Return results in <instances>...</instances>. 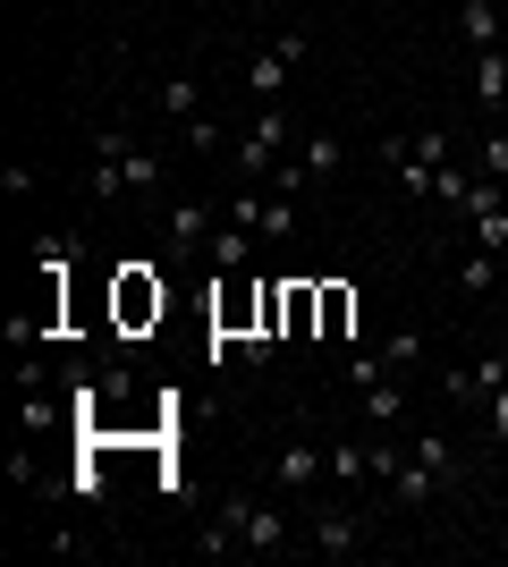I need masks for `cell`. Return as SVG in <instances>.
Here are the masks:
<instances>
[{
  "label": "cell",
  "mask_w": 508,
  "mask_h": 567,
  "mask_svg": "<svg viewBox=\"0 0 508 567\" xmlns=\"http://www.w3.org/2000/svg\"><path fill=\"white\" fill-rule=\"evenodd\" d=\"M339 169H348V144L314 127V136H297V153H289V162L271 169V195H314V187H331Z\"/></svg>",
  "instance_id": "1"
},
{
  "label": "cell",
  "mask_w": 508,
  "mask_h": 567,
  "mask_svg": "<svg viewBox=\"0 0 508 567\" xmlns=\"http://www.w3.org/2000/svg\"><path fill=\"white\" fill-rule=\"evenodd\" d=\"M280 162H289V118H280V102H255V118L238 127V178L263 187Z\"/></svg>",
  "instance_id": "2"
},
{
  "label": "cell",
  "mask_w": 508,
  "mask_h": 567,
  "mask_svg": "<svg viewBox=\"0 0 508 567\" xmlns=\"http://www.w3.org/2000/svg\"><path fill=\"white\" fill-rule=\"evenodd\" d=\"M449 483H458V450H449V432H424V441L407 450V466L390 474V492L407 499V508H415V499H433V492H449Z\"/></svg>",
  "instance_id": "3"
},
{
  "label": "cell",
  "mask_w": 508,
  "mask_h": 567,
  "mask_svg": "<svg viewBox=\"0 0 508 567\" xmlns=\"http://www.w3.org/2000/svg\"><path fill=\"white\" fill-rule=\"evenodd\" d=\"M220 525H229L246 550H305V543L289 534V517H280L263 492H229V499H220Z\"/></svg>",
  "instance_id": "4"
},
{
  "label": "cell",
  "mask_w": 508,
  "mask_h": 567,
  "mask_svg": "<svg viewBox=\"0 0 508 567\" xmlns=\"http://www.w3.org/2000/svg\"><path fill=\"white\" fill-rule=\"evenodd\" d=\"M212 229H220V204L212 195H178V204H169V262H195L204 255V246H212Z\"/></svg>",
  "instance_id": "5"
},
{
  "label": "cell",
  "mask_w": 508,
  "mask_h": 567,
  "mask_svg": "<svg viewBox=\"0 0 508 567\" xmlns=\"http://www.w3.org/2000/svg\"><path fill=\"white\" fill-rule=\"evenodd\" d=\"M297 60H305V34L289 25L280 43H263L255 60H246V94H255V102H280V85H289V69H297Z\"/></svg>",
  "instance_id": "6"
},
{
  "label": "cell",
  "mask_w": 508,
  "mask_h": 567,
  "mask_svg": "<svg viewBox=\"0 0 508 567\" xmlns=\"http://www.w3.org/2000/svg\"><path fill=\"white\" fill-rule=\"evenodd\" d=\"M127 144H136L127 127H94V187H85L94 204H120L127 195Z\"/></svg>",
  "instance_id": "7"
},
{
  "label": "cell",
  "mask_w": 508,
  "mask_h": 567,
  "mask_svg": "<svg viewBox=\"0 0 508 567\" xmlns=\"http://www.w3.org/2000/svg\"><path fill=\"white\" fill-rule=\"evenodd\" d=\"M162 306H169V288L153 280L145 262H127V271H120V331H145V322H162Z\"/></svg>",
  "instance_id": "8"
},
{
  "label": "cell",
  "mask_w": 508,
  "mask_h": 567,
  "mask_svg": "<svg viewBox=\"0 0 508 567\" xmlns=\"http://www.w3.org/2000/svg\"><path fill=\"white\" fill-rule=\"evenodd\" d=\"M305 550H322V559H356V550H364V517H356V508H314Z\"/></svg>",
  "instance_id": "9"
},
{
  "label": "cell",
  "mask_w": 508,
  "mask_h": 567,
  "mask_svg": "<svg viewBox=\"0 0 508 567\" xmlns=\"http://www.w3.org/2000/svg\"><path fill=\"white\" fill-rule=\"evenodd\" d=\"M440 390H449V399H491V390H508V348L475 355V364H449V373H440Z\"/></svg>",
  "instance_id": "10"
},
{
  "label": "cell",
  "mask_w": 508,
  "mask_h": 567,
  "mask_svg": "<svg viewBox=\"0 0 508 567\" xmlns=\"http://www.w3.org/2000/svg\"><path fill=\"white\" fill-rule=\"evenodd\" d=\"M322 474H331V450H305V441H289V450L271 457V483H280V492H314Z\"/></svg>",
  "instance_id": "11"
},
{
  "label": "cell",
  "mask_w": 508,
  "mask_h": 567,
  "mask_svg": "<svg viewBox=\"0 0 508 567\" xmlns=\"http://www.w3.org/2000/svg\"><path fill=\"white\" fill-rule=\"evenodd\" d=\"M153 102H162V118H169V127H195V118H204V76H195V69L162 76V94H153Z\"/></svg>",
  "instance_id": "12"
},
{
  "label": "cell",
  "mask_w": 508,
  "mask_h": 567,
  "mask_svg": "<svg viewBox=\"0 0 508 567\" xmlns=\"http://www.w3.org/2000/svg\"><path fill=\"white\" fill-rule=\"evenodd\" d=\"M458 25L475 51H500V0H458Z\"/></svg>",
  "instance_id": "13"
},
{
  "label": "cell",
  "mask_w": 508,
  "mask_h": 567,
  "mask_svg": "<svg viewBox=\"0 0 508 567\" xmlns=\"http://www.w3.org/2000/svg\"><path fill=\"white\" fill-rule=\"evenodd\" d=\"M246 262H255V229L220 220V229H212V271H246Z\"/></svg>",
  "instance_id": "14"
},
{
  "label": "cell",
  "mask_w": 508,
  "mask_h": 567,
  "mask_svg": "<svg viewBox=\"0 0 508 567\" xmlns=\"http://www.w3.org/2000/svg\"><path fill=\"white\" fill-rule=\"evenodd\" d=\"M475 102H484V111L508 102V51H475Z\"/></svg>",
  "instance_id": "15"
},
{
  "label": "cell",
  "mask_w": 508,
  "mask_h": 567,
  "mask_svg": "<svg viewBox=\"0 0 508 567\" xmlns=\"http://www.w3.org/2000/svg\"><path fill=\"white\" fill-rule=\"evenodd\" d=\"M382 381H398V364H390L382 348H356V355H348V390H356V399H364V390H382Z\"/></svg>",
  "instance_id": "16"
},
{
  "label": "cell",
  "mask_w": 508,
  "mask_h": 567,
  "mask_svg": "<svg viewBox=\"0 0 508 567\" xmlns=\"http://www.w3.org/2000/svg\"><path fill=\"white\" fill-rule=\"evenodd\" d=\"M491 288H500V255H484V246H475V255L458 262V297H491Z\"/></svg>",
  "instance_id": "17"
},
{
  "label": "cell",
  "mask_w": 508,
  "mask_h": 567,
  "mask_svg": "<svg viewBox=\"0 0 508 567\" xmlns=\"http://www.w3.org/2000/svg\"><path fill=\"white\" fill-rule=\"evenodd\" d=\"M162 178H169L162 144H127V195H136V187H162Z\"/></svg>",
  "instance_id": "18"
},
{
  "label": "cell",
  "mask_w": 508,
  "mask_h": 567,
  "mask_svg": "<svg viewBox=\"0 0 508 567\" xmlns=\"http://www.w3.org/2000/svg\"><path fill=\"white\" fill-rule=\"evenodd\" d=\"M475 178H500V187H508V127L475 136Z\"/></svg>",
  "instance_id": "19"
},
{
  "label": "cell",
  "mask_w": 508,
  "mask_h": 567,
  "mask_svg": "<svg viewBox=\"0 0 508 567\" xmlns=\"http://www.w3.org/2000/svg\"><path fill=\"white\" fill-rule=\"evenodd\" d=\"M364 424H398V415H407V390H398V381H382V390H364Z\"/></svg>",
  "instance_id": "20"
},
{
  "label": "cell",
  "mask_w": 508,
  "mask_h": 567,
  "mask_svg": "<svg viewBox=\"0 0 508 567\" xmlns=\"http://www.w3.org/2000/svg\"><path fill=\"white\" fill-rule=\"evenodd\" d=\"M51 424H60V406H51V390H25V406H18V432H25V441H43Z\"/></svg>",
  "instance_id": "21"
},
{
  "label": "cell",
  "mask_w": 508,
  "mask_h": 567,
  "mask_svg": "<svg viewBox=\"0 0 508 567\" xmlns=\"http://www.w3.org/2000/svg\"><path fill=\"white\" fill-rule=\"evenodd\" d=\"M348 313H356V297H348V288H322V331L348 339Z\"/></svg>",
  "instance_id": "22"
},
{
  "label": "cell",
  "mask_w": 508,
  "mask_h": 567,
  "mask_svg": "<svg viewBox=\"0 0 508 567\" xmlns=\"http://www.w3.org/2000/svg\"><path fill=\"white\" fill-rule=\"evenodd\" d=\"M398 466H407L398 441H364V474H398Z\"/></svg>",
  "instance_id": "23"
},
{
  "label": "cell",
  "mask_w": 508,
  "mask_h": 567,
  "mask_svg": "<svg viewBox=\"0 0 508 567\" xmlns=\"http://www.w3.org/2000/svg\"><path fill=\"white\" fill-rule=\"evenodd\" d=\"M382 355H390V364H398V373H407L415 355H424V331H390V339H382Z\"/></svg>",
  "instance_id": "24"
},
{
  "label": "cell",
  "mask_w": 508,
  "mask_h": 567,
  "mask_svg": "<svg viewBox=\"0 0 508 567\" xmlns=\"http://www.w3.org/2000/svg\"><path fill=\"white\" fill-rule=\"evenodd\" d=\"M415 162H424V169L449 162V127H424V136H415Z\"/></svg>",
  "instance_id": "25"
},
{
  "label": "cell",
  "mask_w": 508,
  "mask_h": 567,
  "mask_svg": "<svg viewBox=\"0 0 508 567\" xmlns=\"http://www.w3.org/2000/svg\"><path fill=\"white\" fill-rule=\"evenodd\" d=\"M331 474H348V483H364V450H356V441H331Z\"/></svg>",
  "instance_id": "26"
},
{
  "label": "cell",
  "mask_w": 508,
  "mask_h": 567,
  "mask_svg": "<svg viewBox=\"0 0 508 567\" xmlns=\"http://www.w3.org/2000/svg\"><path fill=\"white\" fill-rule=\"evenodd\" d=\"M102 381V399H111V406H127V399H136V381H127V364H111V373H94Z\"/></svg>",
  "instance_id": "27"
},
{
  "label": "cell",
  "mask_w": 508,
  "mask_h": 567,
  "mask_svg": "<svg viewBox=\"0 0 508 567\" xmlns=\"http://www.w3.org/2000/svg\"><path fill=\"white\" fill-rule=\"evenodd\" d=\"M178 136H187V153H220V127H212V118H195V127H178Z\"/></svg>",
  "instance_id": "28"
},
{
  "label": "cell",
  "mask_w": 508,
  "mask_h": 567,
  "mask_svg": "<svg viewBox=\"0 0 508 567\" xmlns=\"http://www.w3.org/2000/svg\"><path fill=\"white\" fill-rule=\"evenodd\" d=\"M484 424H491V441H508V390H491V406H484Z\"/></svg>",
  "instance_id": "29"
},
{
  "label": "cell",
  "mask_w": 508,
  "mask_h": 567,
  "mask_svg": "<svg viewBox=\"0 0 508 567\" xmlns=\"http://www.w3.org/2000/svg\"><path fill=\"white\" fill-rule=\"evenodd\" d=\"M500 297H508V255H500Z\"/></svg>",
  "instance_id": "30"
},
{
  "label": "cell",
  "mask_w": 508,
  "mask_h": 567,
  "mask_svg": "<svg viewBox=\"0 0 508 567\" xmlns=\"http://www.w3.org/2000/svg\"><path fill=\"white\" fill-rule=\"evenodd\" d=\"M500 550H508V543H500Z\"/></svg>",
  "instance_id": "31"
}]
</instances>
